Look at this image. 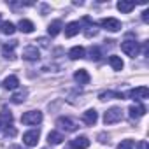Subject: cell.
<instances>
[{"label":"cell","mask_w":149,"mask_h":149,"mask_svg":"<svg viewBox=\"0 0 149 149\" xmlns=\"http://www.w3.org/2000/svg\"><path fill=\"white\" fill-rule=\"evenodd\" d=\"M21 123L30 125V126H33V125H40V123H42V112H40V111H28V112H23V116H21Z\"/></svg>","instance_id":"obj_1"},{"label":"cell","mask_w":149,"mask_h":149,"mask_svg":"<svg viewBox=\"0 0 149 149\" xmlns=\"http://www.w3.org/2000/svg\"><path fill=\"white\" fill-rule=\"evenodd\" d=\"M123 119V111L119 107H111L105 114H104V123L105 125H114L118 121Z\"/></svg>","instance_id":"obj_2"},{"label":"cell","mask_w":149,"mask_h":149,"mask_svg":"<svg viewBox=\"0 0 149 149\" xmlns=\"http://www.w3.org/2000/svg\"><path fill=\"white\" fill-rule=\"evenodd\" d=\"M56 126L60 128V130H63V132H74V130H77V123L74 121L72 118H67V116H61V118H58L56 119Z\"/></svg>","instance_id":"obj_3"},{"label":"cell","mask_w":149,"mask_h":149,"mask_svg":"<svg viewBox=\"0 0 149 149\" xmlns=\"http://www.w3.org/2000/svg\"><path fill=\"white\" fill-rule=\"evenodd\" d=\"M121 51L126 56L135 58L139 54V42H135V40H125V42H121Z\"/></svg>","instance_id":"obj_4"},{"label":"cell","mask_w":149,"mask_h":149,"mask_svg":"<svg viewBox=\"0 0 149 149\" xmlns=\"http://www.w3.org/2000/svg\"><path fill=\"white\" fill-rule=\"evenodd\" d=\"M128 97H130L132 100H135V102H142V100L149 98V90H147L146 86H139V88L130 90V91H128Z\"/></svg>","instance_id":"obj_5"},{"label":"cell","mask_w":149,"mask_h":149,"mask_svg":"<svg viewBox=\"0 0 149 149\" xmlns=\"http://www.w3.org/2000/svg\"><path fill=\"white\" fill-rule=\"evenodd\" d=\"M21 56H23V60H28V61H37V60L40 58V51H39V47H37V46H26V47L23 49Z\"/></svg>","instance_id":"obj_6"},{"label":"cell","mask_w":149,"mask_h":149,"mask_svg":"<svg viewBox=\"0 0 149 149\" xmlns=\"http://www.w3.org/2000/svg\"><path fill=\"white\" fill-rule=\"evenodd\" d=\"M39 137H40V132H39V130L25 132V133H23V144H25V146H28V147H33V146H37Z\"/></svg>","instance_id":"obj_7"},{"label":"cell","mask_w":149,"mask_h":149,"mask_svg":"<svg viewBox=\"0 0 149 149\" xmlns=\"http://www.w3.org/2000/svg\"><path fill=\"white\" fill-rule=\"evenodd\" d=\"M100 25H102L105 30H109V32H119V30H121V21L116 19V18H104V19L100 21Z\"/></svg>","instance_id":"obj_8"},{"label":"cell","mask_w":149,"mask_h":149,"mask_svg":"<svg viewBox=\"0 0 149 149\" xmlns=\"http://www.w3.org/2000/svg\"><path fill=\"white\" fill-rule=\"evenodd\" d=\"M16 46H18V40H11L9 44H4L2 46V56L6 60H14L16 58V53H14Z\"/></svg>","instance_id":"obj_9"},{"label":"cell","mask_w":149,"mask_h":149,"mask_svg":"<svg viewBox=\"0 0 149 149\" xmlns=\"http://www.w3.org/2000/svg\"><path fill=\"white\" fill-rule=\"evenodd\" d=\"M146 114V107L142 105V104H135V105H130L128 107V116L132 118V119H139V118H142Z\"/></svg>","instance_id":"obj_10"},{"label":"cell","mask_w":149,"mask_h":149,"mask_svg":"<svg viewBox=\"0 0 149 149\" xmlns=\"http://www.w3.org/2000/svg\"><path fill=\"white\" fill-rule=\"evenodd\" d=\"M88 146H90V140H88V137H84V135L76 137V139L70 140V147H72V149H86Z\"/></svg>","instance_id":"obj_11"},{"label":"cell","mask_w":149,"mask_h":149,"mask_svg":"<svg viewBox=\"0 0 149 149\" xmlns=\"http://www.w3.org/2000/svg\"><path fill=\"white\" fill-rule=\"evenodd\" d=\"M81 28H83V25H81L79 21L68 23V25L65 26V37H74V35H77V33L81 32Z\"/></svg>","instance_id":"obj_12"},{"label":"cell","mask_w":149,"mask_h":149,"mask_svg":"<svg viewBox=\"0 0 149 149\" xmlns=\"http://www.w3.org/2000/svg\"><path fill=\"white\" fill-rule=\"evenodd\" d=\"M74 79H76L77 84H88L91 77H90V74L84 68H79V70H76V74H74Z\"/></svg>","instance_id":"obj_13"},{"label":"cell","mask_w":149,"mask_h":149,"mask_svg":"<svg viewBox=\"0 0 149 149\" xmlns=\"http://www.w3.org/2000/svg\"><path fill=\"white\" fill-rule=\"evenodd\" d=\"M83 121L86 123V125H95L97 121H98V112L95 111V109H90V111H86L84 114H83Z\"/></svg>","instance_id":"obj_14"},{"label":"cell","mask_w":149,"mask_h":149,"mask_svg":"<svg viewBox=\"0 0 149 149\" xmlns=\"http://www.w3.org/2000/svg\"><path fill=\"white\" fill-rule=\"evenodd\" d=\"M68 56H70V60H81V58L86 56V51H84L83 46H74V47L68 51Z\"/></svg>","instance_id":"obj_15"},{"label":"cell","mask_w":149,"mask_h":149,"mask_svg":"<svg viewBox=\"0 0 149 149\" xmlns=\"http://www.w3.org/2000/svg\"><path fill=\"white\" fill-rule=\"evenodd\" d=\"M61 28H63L61 21H60V19H54V21L49 23V26H47V33H49L51 37H56V35L61 32Z\"/></svg>","instance_id":"obj_16"},{"label":"cell","mask_w":149,"mask_h":149,"mask_svg":"<svg viewBox=\"0 0 149 149\" xmlns=\"http://www.w3.org/2000/svg\"><path fill=\"white\" fill-rule=\"evenodd\" d=\"M63 140H65V137H63V133H61V132L53 130V132H49V135H47V142H49V144H53V146L61 144Z\"/></svg>","instance_id":"obj_17"},{"label":"cell","mask_w":149,"mask_h":149,"mask_svg":"<svg viewBox=\"0 0 149 149\" xmlns=\"http://www.w3.org/2000/svg\"><path fill=\"white\" fill-rule=\"evenodd\" d=\"M33 23L30 21V19H21L19 23H18V30L19 32H23V33H32L33 32Z\"/></svg>","instance_id":"obj_18"},{"label":"cell","mask_w":149,"mask_h":149,"mask_svg":"<svg viewBox=\"0 0 149 149\" xmlns=\"http://www.w3.org/2000/svg\"><path fill=\"white\" fill-rule=\"evenodd\" d=\"M4 88L6 90H16L18 86H19V79L16 77V76H9V77H6L4 79Z\"/></svg>","instance_id":"obj_19"},{"label":"cell","mask_w":149,"mask_h":149,"mask_svg":"<svg viewBox=\"0 0 149 149\" xmlns=\"http://www.w3.org/2000/svg\"><path fill=\"white\" fill-rule=\"evenodd\" d=\"M0 32H2L4 35H13L16 32V26L11 21H4V23H0Z\"/></svg>","instance_id":"obj_20"},{"label":"cell","mask_w":149,"mask_h":149,"mask_svg":"<svg viewBox=\"0 0 149 149\" xmlns=\"http://www.w3.org/2000/svg\"><path fill=\"white\" fill-rule=\"evenodd\" d=\"M116 7H118V11H121V13H132V11L135 9V4H133V2H126V0H119Z\"/></svg>","instance_id":"obj_21"},{"label":"cell","mask_w":149,"mask_h":149,"mask_svg":"<svg viewBox=\"0 0 149 149\" xmlns=\"http://www.w3.org/2000/svg\"><path fill=\"white\" fill-rule=\"evenodd\" d=\"M98 98L104 102V100H111V98H123V93H118V91H102L98 95Z\"/></svg>","instance_id":"obj_22"},{"label":"cell","mask_w":149,"mask_h":149,"mask_svg":"<svg viewBox=\"0 0 149 149\" xmlns=\"http://www.w3.org/2000/svg\"><path fill=\"white\" fill-rule=\"evenodd\" d=\"M109 63L114 70H123V67H125V63L119 56H109Z\"/></svg>","instance_id":"obj_23"},{"label":"cell","mask_w":149,"mask_h":149,"mask_svg":"<svg viewBox=\"0 0 149 149\" xmlns=\"http://www.w3.org/2000/svg\"><path fill=\"white\" fill-rule=\"evenodd\" d=\"M26 95H28V91H26V90H19V91H16V93L11 97V100H13L14 104H21V102H25Z\"/></svg>","instance_id":"obj_24"},{"label":"cell","mask_w":149,"mask_h":149,"mask_svg":"<svg viewBox=\"0 0 149 149\" xmlns=\"http://www.w3.org/2000/svg\"><path fill=\"white\" fill-rule=\"evenodd\" d=\"M0 123H2V126H7L13 123V114L7 112V111H2L0 112Z\"/></svg>","instance_id":"obj_25"},{"label":"cell","mask_w":149,"mask_h":149,"mask_svg":"<svg viewBox=\"0 0 149 149\" xmlns=\"http://www.w3.org/2000/svg\"><path fill=\"white\" fill-rule=\"evenodd\" d=\"M133 146H135V142H133L132 139H125V140H121V142L118 144L116 149H133Z\"/></svg>","instance_id":"obj_26"},{"label":"cell","mask_w":149,"mask_h":149,"mask_svg":"<svg viewBox=\"0 0 149 149\" xmlns=\"http://www.w3.org/2000/svg\"><path fill=\"white\" fill-rule=\"evenodd\" d=\"M90 54H91V56H90L91 60H100V58H102V51H100V47H97V46L90 49Z\"/></svg>","instance_id":"obj_27"},{"label":"cell","mask_w":149,"mask_h":149,"mask_svg":"<svg viewBox=\"0 0 149 149\" xmlns=\"http://www.w3.org/2000/svg\"><path fill=\"white\" fill-rule=\"evenodd\" d=\"M4 133H6V137H16L18 132L13 125H7V126H4Z\"/></svg>","instance_id":"obj_28"},{"label":"cell","mask_w":149,"mask_h":149,"mask_svg":"<svg viewBox=\"0 0 149 149\" xmlns=\"http://www.w3.org/2000/svg\"><path fill=\"white\" fill-rule=\"evenodd\" d=\"M84 33H86V37H93V35H97V33H98V28H97L95 25H90V26H88V30H86Z\"/></svg>","instance_id":"obj_29"},{"label":"cell","mask_w":149,"mask_h":149,"mask_svg":"<svg viewBox=\"0 0 149 149\" xmlns=\"http://www.w3.org/2000/svg\"><path fill=\"white\" fill-rule=\"evenodd\" d=\"M137 149H149V144H147L146 140H140V142L137 144Z\"/></svg>","instance_id":"obj_30"},{"label":"cell","mask_w":149,"mask_h":149,"mask_svg":"<svg viewBox=\"0 0 149 149\" xmlns=\"http://www.w3.org/2000/svg\"><path fill=\"white\" fill-rule=\"evenodd\" d=\"M142 19H144V21H146V23H147V21H149V11H147V9H146V11H144V13H142Z\"/></svg>","instance_id":"obj_31"},{"label":"cell","mask_w":149,"mask_h":149,"mask_svg":"<svg viewBox=\"0 0 149 149\" xmlns=\"http://www.w3.org/2000/svg\"><path fill=\"white\" fill-rule=\"evenodd\" d=\"M39 44L44 46V47H47V40H46V39H39Z\"/></svg>","instance_id":"obj_32"},{"label":"cell","mask_w":149,"mask_h":149,"mask_svg":"<svg viewBox=\"0 0 149 149\" xmlns=\"http://www.w3.org/2000/svg\"><path fill=\"white\" fill-rule=\"evenodd\" d=\"M98 139H100V142H102V144H104V142H107V140H105V133H100V135H98Z\"/></svg>","instance_id":"obj_33"},{"label":"cell","mask_w":149,"mask_h":149,"mask_svg":"<svg viewBox=\"0 0 149 149\" xmlns=\"http://www.w3.org/2000/svg\"><path fill=\"white\" fill-rule=\"evenodd\" d=\"M11 149H25L23 146H11Z\"/></svg>","instance_id":"obj_34"},{"label":"cell","mask_w":149,"mask_h":149,"mask_svg":"<svg viewBox=\"0 0 149 149\" xmlns=\"http://www.w3.org/2000/svg\"><path fill=\"white\" fill-rule=\"evenodd\" d=\"M0 130H2V123H0Z\"/></svg>","instance_id":"obj_35"},{"label":"cell","mask_w":149,"mask_h":149,"mask_svg":"<svg viewBox=\"0 0 149 149\" xmlns=\"http://www.w3.org/2000/svg\"><path fill=\"white\" fill-rule=\"evenodd\" d=\"M0 19H2V16H0Z\"/></svg>","instance_id":"obj_36"}]
</instances>
